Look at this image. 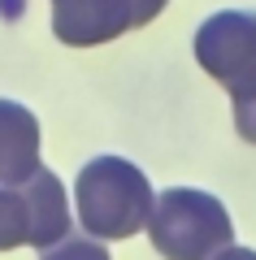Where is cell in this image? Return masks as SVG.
Instances as JSON below:
<instances>
[{"label": "cell", "mask_w": 256, "mask_h": 260, "mask_svg": "<svg viewBox=\"0 0 256 260\" xmlns=\"http://www.w3.org/2000/svg\"><path fill=\"white\" fill-rule=\"evenodd\" d=\"M152 182L126 156H96L74 178V213L82 230L100 243L135 239L152 217Z\"/></svg>", "instance_id": "obj_1"}, {"label": "cell", "mask_w": 256, "mask_h": 260, "mask_svg": "<svg viewBox=\"0 0 256 260\" xmlns=\"http://www.w3.org/2000/svg\"><path fill=\"white\" fill-rule=\"evenodd\" d=\"M148 239L165 260H213L235 247V221L217 195L195 186H169L152 204Z\"/></svg>", "instance_id": "obj_2"}, {"label": "cell", "mask_w": 256, "mask_h": 260, "mask_svg": "<svg viewBox=\"0 0 256 260\" xmlns=\"http://www.w3.org/2000/svg\"><path fill=\"white\" fill-rule=\"evenodd\" d=\"M70 239V200L52 169H39L22 186H0V251H48Z\"/></svg>", "instance_id": "obj_3"}, {"label": "cell", "mask_w": 256, "mask_h": 260, "mask_svg": "<svg viewBox=\"0 0 256 260\" xmlns=\"http://www.w3.org/2000/svg\"><path fill=\"white\" fill-rule=\"evenodd\" d=\"M195 61L230 91V104L256 95V9H221L195 30Z\"/></svg>", "instance_id": "obj_4"}, {"label": "cell", "mask_w": 256, "mask_h": 260, "mask_svg": "<svg viewBox=\"0 0 256 260\" xmlns=\"http://www.w3.org/2000/svg\"><path fill=\"white\" fill-rule=\"evenodd\" d=\"M169 0H52V35L70 48L113 44L161 18Z\"/></svg>", "instance_id": "obj_5"}, {"label": "cell", "mask_w": 256, "mask_h": 260, "mask_svg": "<svg viewBox=\"0 0 256 260\" xmlns=\"http://www.w3.org/2000/svg\"><path fill=\"white\" fill-rule=\"evenodd\" d=\"M39 117L18 100H0V186H22L39 169Z\"/></svg>", "instance_id": "obj_6"}, {"label": "cell", "mask_w": 256, "mask_h": 260, "mask_svg": "<svg viewBox=\"0 0 256 260\" xmlns=\"http://www.w3.org/2000/svg\"><path fill=\"white\" fill-rule=\"evenodd\" d=\"M44 260H113L109 256V247H104L100 239H61L56 247H48L44 251Z\"/></svg>", "instance_id": "obj_7"}, {"label": "cell", "mask_w": 256, "mask_h": 260, "mask_svg": "<svg viewBox=\"0 0 256 260\" xmlns=\"http://www.w3.org/2000/svg\"><path fill=\"white\" fill-rule=\"evenodd\" d=\"M213 260H256V251L252 247H226L221 256H213Z\"/></svg>", "instance_id": "obj_8"}]
</instances>
